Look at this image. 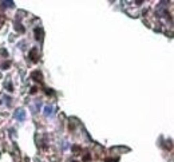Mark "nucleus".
<instances>
[{"label":"nucleus","instance_id":"4","mask_svg":"<svg viewBox=\"0 0 174 162\" xmlns=\"http://www.w3.org/2000/svg\"><path fill=\"white\" fill-rule=\"evenodd\" d=\"M35 35H36V36H35V38H36V39H38V40H39V39H40V36H39V35H40V31H39L38 28L35 30Z\"/></svg>","mask_w":174,"mask_h":162},{"label":"nucleus","instance_id":"2","mask_svg":"<svg viewBox=\"0 0 174 162\" xmlns=\"http://www.w3.org/2000/svg\"><path fill=\"white\" fill-rule=\"evenodd\" d=\"M32 78H36L35 81L40 82L42 81V74H40V72H38V71H35V72H32Z\"/></svg>","mask_w":174,"mask_h":162},{"label":"nucleus","instance_id":"5","mask_svg":"<svg viewBox=\"0 0 174 162\" xmlns=\"http://www.w3.org/2000/svg\"><path fill=\"white\" fill-rule=\"evenodd\" d=\"M8 66H10V63H3V64H1V67H3V68H7Z\"/></svg>","mask_w":174,"mask_h":162},{"label":"nucleus","instance_id":"6","mask_svg":"<svg viewBox=\"0 0 174 162\" xmlns=\"http://www.w3.org/2000/svg\"><path fill=\"white\" fill-rule=\"evenodd\" d=\"M106 162H116V159H106Z\"/></svg>","mask_w":174,"mask_h":162},{"label":"nucleus","instance_id":"1","mask_svg":"<svg viewBox=\"0 0 174 162\" xmlns=\"http://www.w3.org/2000/svg\"><path fill=\"white\" fill-rule=\"evenodd\" d=\"M15 117H16L19 121H24V111H21V110H17V111L15 113Z\"/></svg>","mask_w":174,"mask_h":162},{"label":"nucleus","instance_id":"3","mask_svg":"<svg viewBox=\"0 0 174 162\" xmlns=\"http://www.w3.org/2000/svg\"><path fill=\"white\" fill-rule=\"evenodd\" d=\"M44 111H46V115H50V114H51V111H52V107H50V106H46Z\"/></svg>","mask_w":174,"mask_h":162}]
</instances>
